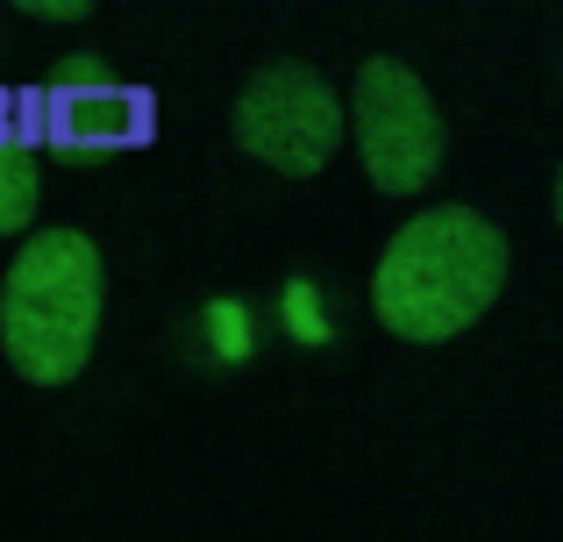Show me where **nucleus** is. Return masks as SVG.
<instances>
[{"label":"nucleus","instance_id":"6","mask_svg":"<svg viewBox=\"0 0 563 542\" xmlns=\"http://www.w3.org/2000/svg\"><path fill=\"white\" fill-rule=\"evenodd\" d=\"M36 222V143H0V236H22Z\"/></svg>","mask_w":563,"mask_h":542},{"label":"nucleus","instance_id":"8","mask_svg":"<svg viewBox=\"0 0 563 542\" xmlns=\"http://www.w3.org/2000/svg\"><path fill=\"white\" fill-rule=\"evenodd\" d=\"M22 14H36V22H79L86 0H22Z\"/></svg>","mask_w":563,"mask_h":542},{"label":"nucleus","instance_id":"1","mask_svg":"<svg viewBox=\"0 0 563 542\" xmlns=\"http://www.w3.org/2000/svg\"><path fill=\"white\" fill-rule=\"evenodd\" d=\"M507 236L471 208L407 214L372 272V314L399 343H450L464 335L507 286Z\"/></svg>","mask_w":563,"mask_h":542},{"label":"nucleus","instance_id":"3","mask_svg":"<svg viewBox=\"0 0 563 542\" xmlns=\"http://www.w3.org/2000/svg\"><path fill=\"white\" fill-rule=\"evenodd\" d=\"M350 129V108L314 65L300 57H278V65H257L235 93V143L250 157H264L286 179H314L321 165L335 157Z\"/></svg>","mask_w":563,"mask_h":542},{"label":"nucleus","instance_id":"5","mask_svg":"<svg viewBox=\"0 0 563 542\" xmlns=\"http://www.w3.org/2000/svg\"><path fill=\"white\" fill-rule=\"evenodd\" d=\"M350 122H357V157L378 193H421L442 172V114L399 57H364Z\"/></svg>","mask_w":563,"mask_h":542},{"label":"nucleus","instance_id":"4","mask_svg":"<svg viewBox=\"0 0 563 542\" xmlns=\"http://www.w3.org/2000/svg\"><path fill=\"white\" fill-rule=\"evenodd\" d=\"M151 136V93L122 86L93 51L57 57L51 79L29 93V143L57 151L65 165H108Z\"/></svg>","mask_w":563,"mask_h":542},{"label":"nucleus","instance_id":"7","mask_svg":"<svg viewBox=\"0 0 563 542\" xmlns=\"http://www.w3.org/2000/svg\"><path fill=\"white\" fill-rule=\"evenodd\" d=\"M8 136L29 143V93H0V143Z\"/></svg>","mask_w":563,"mask_h":542},{"label":"nucleus","instance_id":"9","mask_svg":"<svg viewBox=\"0 0 563 542\" xmlns=\"http://www.w3.org/2000/svg\"><path fill=\"white\" fill-rule=\"evenodd\" d=\"M556 222H563V172H556Z\"/></svg>","mask_w":563,"mask_h":542},{"label":"nucleus","instance_id":"2","mask_svg":"<svg viewBox=\"0 0 563 542\" xmlns=\"http://www.w3.org/2000/svg\"><path fill=\"white\" fill-rule=\"evenodd\" d=\"M100 272L93 236L79 229H36L0 286V350L29 386H71L100 335Z\"/></svg>","mask_w":563,"mask_h":542}]
</instances>
